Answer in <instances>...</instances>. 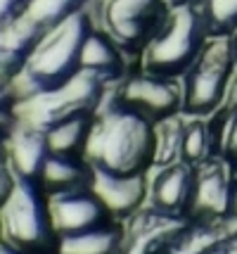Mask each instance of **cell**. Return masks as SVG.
<instances>
[{
    "label": "cell",
    "mask_w": 237,
    "mask_h": 254,
    "mask_svg": "<svg viewBox=\"0 0 237 254\" xmlns=\"http://www.w3.org/2000/svg\"><path fill=\"white\" fill-rule=\"evenodd\" d=\"M83 157L91 166L109 171H147L154 162V122L124 105L112 90L95 110Z\"/></svg>",
    "instance_id": "obj_1"
},
{
    "label": "cell",
    "mask_w": 237,
    "mask_h": 254,
    "mask_svg": "<svg viewBox=\"0 0 237 254\" xmlns=\"http://www.w3.org/2000/svg\"><path fill=\"white\" fill-rule=\"evenodd\" d=\"M93 26L95 17L88 5L69 14L67 19L43 29L26 57L22 71L10 83L17 100L31 98L38 93H50L64 86L81 69V48Z\"/></svg>",
    "instance_id": "obj_2"
},
{
    "label": "cell",
    "mask_w": 237,
    "mask_h": 254,
    "mask_svg": "<svg viewBox=\"0 0 237 254\" xmlns=\"http://www.w3.org/2000/svg\"><path fill=\"white\" fill-rule=\"evenodd\" d=\"M209 38L199 0L169 7L157 31L140 53V69L181 78Z\"/></svg>",
    "instance_id": "obj_3"
},
{
    "label": "cell",
    "mask_w": 237,
    "mask_h": 254,
    "mask_svg": "<svg viewBox=\"0 0 237 254\" xmlns=\"http://www.w3.org/2000/svg\"><path fill=\"white\" fill-rule=\"evenodd\" d=\"M237 62L228 36H209L190 69L181 76L183 114L211 117L226 105L237 78Z\"/></svg>",
    "instance_id": "obj_4"
},
{
    "label": "cell",
    "mask_w": 237,
    "mask_h": 254,
    "mask_svg": "<svg viewBox=\"0 0 237 254\" xmlns=\"http://www.w3.org/2000/svg\"><path fill=\"white\" fill-rule=\"evenodd\" d=\"M55 235L46 188L31 178H17L0 207V238L24 250H38Z\"/></svg>",
    "instance_id": "obj_5"
},
{
    "label": "cell",
    "mask_w": 237,
    "mask_h": 254,
    "mask_svg": "<svg viewBox=\"0 0 237 254\" xmlns=\"http://www.w3.org/2000/svg\"><path fill=\"white\" fill-rule=\"evenodd\" d=\"M95 24L104 29L126 53H142L166 14L164 0H93Z\"/></svg>",
    "instance_id": "obj_6"
},
{
    "label": "cell",
    "mask_w": 237,
    "mask_h": 254,
    "mask_svg": "<svg viewBox=\"0 0 237 254\" xmlns=\"http://www.w3.org/2000/svg\"><path fill=\"white\" fill-rule=\"evenodd\" d=\"M114 95L124 105L142 112L152 122L183 112V83L181 78L161 76L147 69L128 71L114 88Z\"/></svg>",
    "instance_id": "obj_7"
},
{
    "label": "cell",
    "mask_w": 237,
    "mask_h": 254,
    "mask_svg": "<svg viewBox=\"0 0 237 254\" xmlns=\"http://www.w3.org/2000/svg\"><path fill=\"white\" fill-rule=\"evenodd\" d=\"M233 169L226 157H214L204 164L194 166V183L190 195L192 219L223 221L233 209Z\"/></svg>",
    "instance_id": "obj_8"
},
{
    "label": "cell",
    "mask_w": 237,
    "mask_h": 254,
    "mask_svg": "<svg viewBox=\"0 0 237 254\" xmlns=\"http://www.w3.org/2000/svg\"><path fill=\"white\" fill-rule=\"evenodd\" d=\"M88 188L97 195V199L112 216H136L149 195V181H147V171L121 174V171L91 166Z\"/></svg>",
    "instance_id": "obj_9"
},
{
    "label": "cell",
    "mask_w": 237,
    "mask_h": 254,
    "mask_svg": "<svg viewBox=\"0 0 237 254\" xmlns=\"http://www.w3.org/2000/svg\"><path fill=\"white\" fill-rule=\"evenodd\" d=\"M47 207H50L55 235H69L86 228H95L100 223H107L109 216V211L104 209V204L88 186L47 192Z\"/></svg>",
    "instance_id": "obj_10"
},
{
    "label": "cell",
    "mask_w": 237,
    "mask_h": 254,
    "mask_svg": "<svg viewBox=\"0 0 237 254\" xmlns=\"http://www.w3.org/2000/svg\"><path fill=\"white\" fill-rule=\"evenodd\" d=\"M192 183H194V166L188 162H171L159 166L157 174L149 181V207L159 214L183 219L190 209Z\"/></svg>",
    "instance_id": "obj_11"
},
{
    "label": "cell",
    "mask_w": 237,
    "mask_h": 254,
    "mask_svg": "<svg viewBox=\"0 0 237 254\" xmlns=\"http://www.w3.org/2000/svg\"><path fill=\"white\" fill-rule=\"evenodd\" d=\"M47 155H50V147H47L46 131L17 117L5 140V159L10 164L12 174L17 178L38 181V174L46 164Z\"/></svg>",
    "instance_id": "obj_12"
},
{
    "label": "cell",
    "mask_w": 237,
    "mask_h": 254,
    "mask_svg": "<svg viewBox=\"0 0 237 254\" xmlns=\"http://www.w3.org/2000/svg\"><path fill=\"white\" fill-rule=\"evenodd\" d=\"M126 55L128 53L124 48L116 43L104 29H100L95 24L93 31L83 41V48H81V69L100 74V76L109 78V81H121L128 74Z\"/></svg>",
    "instance_id": "obj_13"
},
{
    "label": "cell",
    "mask_w": 237,
    "mask_h": 254,
    "mask_svg": "<svg viewBox=\"0 0 237 254\" xmlns=\"http://www.w3.org/2000/svg\"><path fill=\"white\" fill-rule=\"evenodd\" d=\"M41 36V29L26 17L0 24V83H12Z\"/></svg>",
    "instance_id": "obj_14"
},
{
    "label": "cell",
    "mask_w": 237,
    "mask_h": 254,
    "mask_svg": "<svg viewBox=\"0 0 237 254\" xmlns=\"http://www.w3.org/2000/svg\"><path fill=\"white\" fill-rule=\"evenodd\" d=\"M181 226V219L159 214L152 207L147 211H138L131 235L124 240L119 254H161V247Z\"/></svg>",
    "instance_id": "obj_15"
},
{
    "label": "cell",
    "mask_w": 237,
    "mask_h": 254,
    "mask_svg": "<svg viewBox=\"0 0 237 254\" xmlns=\"http://www.w3.org/2000/svg\"><path fill=\"white\" fill-rule=\"evenodd\" d=\"M88 181H91V164L83 155L50 152L38 174V183L46 188V192L86 188Z\"/></svg>",
    "instance_id": "obj_16"
},
{
    "label": "cell",
    "mask_w": 237,
    "mask_h": 254,
    "mask_svg": "<svg viewBox=\"0 0 237 254\" xmlns=\"http://www.w3.org/2000/svg\"><path fill=\"white\" fill-rule=\"evenodd\" d=\"M93 119H95V112L93 110H81V112H71L67 117L57 119L55 124H50L46 128L50 152L83 155L88 135H91V128H93Z\"/></svg>",
    "instance_id": "obj_17"
},
{
    "label": "cell",
    "mask_w": 237,
    "mask_h": 254,
    "mask_svg": "<svg viewBox=\"0 0 237 254\" xmlns=\"http://www.w3.org/2000/svg\"><path fill=\"white\" fill-rule=\"evenodd\" d=\"M126 235L112 223H100L95 228L59 235L57 254H119Z\"/></svg>",
    "instance_id": "obj_18"
},
{
    "label": "cell",
    "mask_w": 237,
    "mask_h": 254,
    "mask_svg": "<svg viewBox=\"0 0 237 254\" xmlns=\"http://www.w3.org/2000/svg\"><path fill=\"white\" fill-rule=\"evenodd\" d=\"M214 157H221L216 150L214 131L209 117H188L185 128H183V147L181 159L192 166H199Z\"/></svg>",
    "instance_id": "obj_19"
},
{
    "label": "cell",
    "mask_w": 237,
    "mask_h": 254,
    "mask_svg": "<svg viewBox=\"0 0 237 254\" xmlns=\"http://www.w3.org/2000/svg\"><path fill=\"white\" fill-rule=\"evenodd\" d=\"M185 122H188V117H185L183 112L154 122V162H152L154 169L181 159Z\"/></svg>",
    "instance_id": "obj_20"
},
{
    "label": "cell",
    "mask_w": 237,
    "mask_h": 254,
    "mask_svg": "<svg viewBox=\"0 0 237 254\" xmlns=\"http://www.w3.org/2000/svg\"><path fill=\"white\" fill-rule=\"evenodd\" d=\"M209 122L218 155L226 157L233 174H237V105L226 102L221 110L209 117Z\"/></svg>",
    "instance_id": "obj_21"
},
{
    "label": "cell",
    "mask_w": 237,
    "mask_h": 254,
    "mask_svg": "<svg viewBox=\"0 0 237 254\" xmlns=\"http://www.w3.org/2000/svg\"><path fill=\"white\" fill-rule=\"evenodd\" d=\"M93 0H29L22 17H26L31 24H36L41 31L52 24L67 19L69 14L88 7Z\"/></svg>",
    "instance_id": "obj_22"
},
{
    "label": "cell",
    "mask_w": 237,
    "mask_h": 254,
    "mask_svg": "<svg viewBox=\"0 0 237 254\" xmlns=\"http://www.w3.org/2000/svg\"><path fill=\"white\" fill-rule=\"evenodd\" d=\"M209 36H228L237 29V0H199Z\"/></svg>",
    "instance_id": "obj_23"
},
{
    "label": "cell",
    "mask_w": 237,
    "mask_h": 254,
    "mask_svg": "<svg viewBox=\"0 0 237 254\" xmlns=\"http://www.w3.org/2000/svg\"><path fill=\"white\" fill-rule=\"evenodd\" d=\"M14 183H17V176L12 174V169H10V164H7L5 155H0V207L5 204V199L10 197Z\"/></svg>",
    "instance_id": "obj_24"
},
{
    "label": "cell",
    "mask_w": 237,
    "mask_h": 254,
    "mask_svg": "<svg viewBox=\"0 0 237 254\" xmlns=\"http://www.w3.org/2000/svg\"><path fill=\"white\" fill-rule=\"evenodd\" d=\"M26 5H29V0H0V24L22 17Z\"/></svg>",
    "instance_id": "obj_25"
},
{
    "label": "cell",
    "mask_w": 237,
    "mask_h": 254,
    "mask_svg": "<svg viewBox=\"0 0 237 254\" xmlns=\"http://www.w3.org/2000/svg\"><path fill=\"white\" fill-rule=\"evenodd\" d=\"M204 254H237V233L218 238Z\"/></svg>",
    "instance_id": "obj_26"
},
{
    "label": "cell",
    "mask_w": 237,
    "mask_h": 254,
    "mask_svg": "<svg viewBox=\"0 0 237 254\" xmlns=\"http://www.w3.org/2000/svg\"><path fill=\"white\" fill-rule=\"evenodd\" d=\"M0 254H29V250H24L19 245H12L0 238Z\"/></svg>",
    "instance_id": "obj_27"
},
{
    "label": "cell",
    "mask_w": 237,
    "mask_h": 254,
    "mask_svg": "<svg viewBox=\"0 0 237 254\" xmlns=\"http://www.w3.org/2000/svg\"><path fill=\"white\" fill-rule=\"evenodd\" d=\"M233 209H230V219H237V174H233Z\"/></svg>",
    "instance_id": "obj_28"
},
{
    "label": "cell",
    "mask_w": 237,
    "mask_h": 254,
    "mask_svg": "<svg viewBox=\"0 0 237 254\" xmlns=\"http://www.w3.org/2000/svg\"><path fill=\"white\" fill-rule=\"evenodd\" d=\"M185 2H194V0H164L166 7H176V5H185Z\"/></svg>",
    "instance_id": "obj_29"
},
{
    "label": "cell",
    "mask_w": 237,
    "mask_h": 254,
    "mask_svg": "<svg viewBox=\"0 0 237 254\" xmlns=\"http://www.w3.org/2000/svg\"><path fill=\"white\" fill-rule=\"evenodd\" d=\"M230 43H233V53H235V62H237V29L230 33Z\"/></svg>",
    "instance_id": "obj_30"
}]
</instances>
